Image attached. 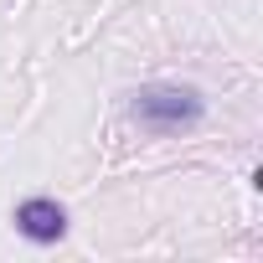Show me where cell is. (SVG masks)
I'll return each mask as SVG.
<instances>
[{
	"label": "cell",
	"mask_w": 263,
	"mask_h": 263,
	"mask_svg": "<svg viewBox=\"0 0 263 263\" xmlns=\"http://www.w3.org/2000/svg\"><path fill=\"white\" fill-rule=\"evenodd\" d=\"M16 232L26 237V242H62L67 237V206L62 201H52V196H26L21 206H16Z\"/></svg>",
	"instance_id": "cell-2"
},
{
	"label": "cell",
	"mask_w": 263,
	"mask_h": 263,
	"mask_svg": "<svg viewBox=\"0 0 263 263\" xmlns=\"http://www.w3.org/2000/svg\"><path fill=\"white\" fill-rule=\"evenodd\" d=\"M129 114H135V124L150 129V135H181V129H191L206 114V98L191 83H150V88L135 93Z\"/></svg>",
	"instance_id": "cell-1"
}]
</instances>
